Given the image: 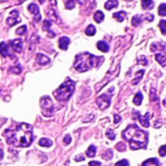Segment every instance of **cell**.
Instances as JSON below:
<instances>
[{
  "mask_svg": "<svg viewBox=\"0 0 166 166\" xmlns=\"http://www.w3.org/2000/svg\"><path fill=\"white\" fill-rule=\"evenodd\" d=\"M106 136H107L110 140H115V138H116V134H115V132L112 129H108L107 132H106Z\"/></svg>",
  "mask_w": 166,
  "mask_h": 166,
  "instance_id": "34",
  "label": "cell"
},
{
  "mask_svg": "<svg viewBox=\"0 0 166 166\" xmlns=\"http://www.w3.org/2000/svg\"><path fill=\"white\" fill-rule=\"evenodd\" d=\"M75 7V0H65V8L71 10Z\"/></svg>",
  "mask_w": 166,
  "mask_h": 166,
  "instance_id": "29",
  "label": "cell"
},
{
  "mask_svg": "<svg viewBox=\"0 0 166 166\" xmlns=\"http://www.w3.org/2000/svg\"><path fill=\"white\" fill-rule=\"evenodd\" d=\"M103 60L102 57H95L90 53H82L78 54L75 57L74 68L79 72H86L91 68L98 66Z\"/></svg>",
  "mask_w": 166,
  "mask_h": 166,
  "instance_id": "3",
  "label": "cell"
},
{
  "mask_svg": "<svg viewBox=\"0 0 166 166\" xmlns=\"http://www.w3.org/2000/svg\"><path fill=\"white\" fill-rule=\"evenodd\" d=\"M125 1H132V0H125Z\"/></svg>",
  "mask_w": 166,
  "mask_h": 166,
  "instance_id": "50",
  "label": "cell"
},
{
  "mask_svg": "<svg viewBox=\"0 0 166 166\" xmlns=\"http://www.w3.org/2000/svg\"><path fill=\"white\" fill-rule=\"evenodd\" d=\"M26 29H27V28H26V25H22V26L18 27V28L17 29L16 33H17L18 35H24V34H25Z\"/></svg>",
  "mask_w": 166,
  "mask_h": 166,
  "instance_id": "33",
  "label": "cell"
},
{
  "mask_svg": "<svg viewBox=\"0 0 166 166\" xmlns=\"http://www.w3.org/2000/svg\"><path fill=\"white\" fill-rule=\"evenodd\" d=\"M102 158L104 159H107V160L111 159V158H113V151L112 150H108L107 151H106V153H104L102 155Z\"/></svg>",
  "mask_w": 166,
  "mask_h": 166,
  "instance_id": "31",
  "label": "cell"
},
{
  "mask_svg": "<svg viewBox=\"0 0 166 166\" xmlns=\"http://www.w3.org/2000/svg\"><path fill=\"white\" fill-rule=\"evenodd\" d=\"M142 22V18L139 16H134L132 18V21H131V24L133 26H138Z\"/></svg>",
  "mask_w": 166,
  "mask_h": 166,
  "instance_id": "27",
  "label": "cell"
},
{
  "mask_svg": "<svg viewBox=\"0 0 166 166\" xmlns=\"http://www.w3.org/2000/svg\"><path fill=\"white\" fill-rule=\"evenodd\" d=\"M145 73V70H140L138 71L136 74H135V79L132 81V85H137L138 83L141 81V79L143 78V75H144Z\"/></svg>",
  "mask_w": 166,
  "mask_h": 166,
  "instance_id": "19",
  "label": "cell"
},
{
  "mask_svg": "<svg viewBox=\"0 0 166 166\" xmlns=\"http://www.w3.org/2000/svg\"><path fill=\"white\" fill-rule=\"evenodd\" d=\"M12 48L14 49V50L17 53H21L22 50V41L21 39H15L10 42Z\"/></svg>",
  "mask_w": 166,
  "mask_h": 166,
  "instance_id": "9",
  "label": "cell"
},
{
  "mask_svg": "<svg viewBox=\"0 0 166 166\" xmlns=\"http://www.w3.org/2000/svg\"><path fill=\"white\" fill-rule=\"evenodd\" d=\"M103 20H104V14L101 11H97L94 14V21L97 22V24H100Z\"/></svg>",
  "mask_w": 166,
  "mask_h": 166,
  "instance_id": "24",
  "label": "cell"
},
{
  "mask_svg": "<svg viewBox=\"0 0 166 166\" xmlns=\"http://www.w3.org/2000/svg\"><path fill=\"white\" fill-rule=\"evenodd\" d=\"M150 113L148 112V113H146V115L145 116H140L138 117V119H139V122H140V123L142 124L143 126L144 127H149L150 126Z\"/></svg>",
  "mask_w": 166,
  "mask_h": 166,
  "instance_id": "11",
  "label": "cell"
},
{
  "mask_svg": "<svg viewBox=\"0 0 166 166\" xmlns=\"http://www.w3.org/2000/svg\"><path fill=\"white\" fill-rule=\"evenodd\" d=\"M10 72L12 73H15V74H20L21 72V66H14V67H11L10 68Z\"/></svg>",
  "mask_w": 166,
  "mask_h": 166,
  "instance_id": "36",
  "label": "cell"
},
{
  "mask_svg": "<svg viewBox=\"0 0 166 166\" xmlns=\"http://www.w3.org/2000/svg\"><path fill=\"white\" fill-rule=\"evenodd\" d=\"M115 166H129V162L126 159H122L118 161V162L115 164Z\"/></svg>",
  "mask_w": 166,
  "mask_h": 166,
  "instance_id": "37",
  "label": "cell"
},
{
  "mask_svg": "<svg viewBox=\"0 0 166 166\" xmlns=\"http://www.w3.org/2000/svg\"><path fill=\"white\" fill-rule=\"evenodd\" d=\"M39 145L42 146V147L48 148V147H50L53 145V142L50 139H48V138H42V139H40V141H39Z\"/></svg>",
  "mask_w": 166,
  "mask_h": 166,
  "instance_id": "23",
  "label": "cell"
},
{
  "mask_svg": "<svg viewBox=\"0 0 166 166\" xmlns=\"http://www.w3.org/2000/svg\"><path fill=\"white\" fill-rule=\"evenodd\" d=\"M39 2H40L41 4H43V3L45 2V0H39Z\"/></svg>",
  "mask_w": 166,
  "mask_h": 166,
  "instance_id": "48",
  "label": "cell"
},
{
  "mask_svg": "<svg viewBox=\"0 0 166 166\" xmlns=\"http://www.w3.org/2000/svg\"><path fill=\"white\" fill-rule=\"evenodd\" d=\"M0 54L3 55V57H8V55H10L9 47L5 42L0 43Z\"/></svg>",
  "mask_w": 166,
  "mask_h": 166,
  "instance_id": "13",
  "label": "cell"
},
{
  "mask_svg": "<svg viewBox=\"0 0 166 166\" xmlns=\"http://www.w3.org/2000/svg\"><path fill=\"white\" fill-rule=\"evenodd\" d=\"M50 5L55 6L57 5V0H50Z\"/></svg>",
  "mask_w": 166,
  "mask_h": 166,
  "instance_id": "46",
  "label": "cell"
},
{
  "mask_svg": "<svg viewBox=\"0 0 166 166\" xmlns=\"http://www.w3.org/2000/svg\"><path fill=\"white\" fill-rule=\"evenodd\" d=\"M158 14L161 17L166 16V4L165 3L160 4V6L158 8Z\"/></svg>",
  "mask_w": 166,
  "mask_h": 166,
  "instance_id": "28",
  "label": "cell"
},
{
  "mask_svg": "<svg viewBox=\"0 0 166 166\" xmlns=\"http://www.w3.org/2000/svg\"><path fill=\"white\" fill-rule=\"evenodd\" d=\"M71 136L70 135H69V134H67L65 137H64V139H63V141H64V144H65V145H69V144H70V143H71Z\"/></svg>",
  "mask_w": 166,
  "mask_h": 166,
  "instance_id": "39",
  "label": "cell"
},
{
  "mask_svg": "<svg viewBox=\"0 0 166 166\" xmlns=\"http://www.w3.org/2000/svg\"><path fill=\"white\" fill-rule=\"evenodd\" d=\"M96 104L101 110H105L111 105V94L104 93L96 99Z\"/></svg>",
  "mask_w": 166,
  "mask_h": 166,
  "instance_id": "6",
  "label": "cell"
},
{
  "mask_svg": "<svg viewBox=\"0 0 166 166\" xmlns=\"http://www.w3.org/2000/svg\"><path fill=\"white\" fill-rule=\"evenodd\" d=\"M122 138L129 143L131 150L145 149L148 144V132L140 129L137 124H129L122 132Z\"/></svg>",
  "mask_w": 166,
  "mask_h": 166,
  "instance_id": "2",
  "label": "cell"
},
{
  "mask_svg": "<svg viewBox=\"0 0 166 166\" xmlns=\"http://www.w3.org/2000/svg\"><path fill=\"white\" fill-rule=\"evenodd\" d=\"M165 50V44L164 43H154L151 46V52H155L156 50Z\"/></svg>",
  "mask_w": 166,
  "mask_h": 166,
  "instance_id": "20",
  "label": "cell"
},
{
  "mask_svg": "<svg viewBox=\"0 0 166 166\" xmlns=\"http://www.w3.org/2000/svg\"><path fill=\"white\" fill-rule=\"evenodd\" d=\"M139 63H141V64L144 63L145 65H147V64H148V61H147L146 57H142L141 58H139Z\"/></svg>",
  "mask_w": 166,
  "mask_h": 166,
  "instance_id": "43",
  "label": "cell"
},
{
  "mask_svg": "<svg viewBox=\"0 0 166 166\" xmlns=\"http://www.w3.org/2000/svg\"><path fill=\"white\" fill-rule=\"evenodd\" d=\"M159 28L161 30V33H162L163 35L166 34V21L164 20L160 21L159 22Z\"/></svg>",
  "mask_w": 166,
  "mask_h": 166,
  "instance_id": "32",
  "label": "cell"
},
{
  "mask_svg": "<svg viewBox=\"0 0 166 166\" xmlns=\"http://www.w3.org/2000/svg\"><path fill=\"white\" fill-rule=\"evenodd\" d=\"M20 21H21V18H18V12L17 10H13L10 14V17L6 20V22L9 26H14Z\"/></svg>",
  "mask_w": 166,
  "mask_h": 166,
  "instance_id": "7",
  "label": "cell"
},
{
  "mask_svg": "<svg viewBox=\"0 0 166 166\" xmlns=\"http://www.w3.org/2000/svg\"><path fill=\"white\" fill-rule=\"evenodd\" d=\"M165 146H161L160 148H159V155H161V156H165Z\"/></svg>",
  "mask_w": 166,
  "mask_h": 166,
  "instance_id": "40",
  "label": "cell"
},
{
  "mask_svg": "<svg viewBox=\"0 0 166 166\" xmlns=\"http://www.w3.org/2000/svg\"><path fill=\"white\" fill-rule=\"evenodd\" d=\"M75 160L76 161H84L85 160V156L82 155H79L75 156Z\"/></svg>",
  "mask_w": 166,
  "mask_h": 166,
  "instance_id": "41",
  "label": "cell"
},
{
  "mask_svg": "<svg viewBox=\"0 0 166 166\" xmlns=\"http://www.w3.org/2000/svg\"><path fill=\"white\" fill-rule=\"evenodd\" d=\"M37 62L41 65H47L50 62V59L47 57V55H45L43 54H37Z\"/></svg>",
  "mask_w": 166,
  "mask_h": 166,
  "instance_id": "12",
  "label": "cell"
},
{
  "mask_svg": "<svg viewBox=\"0 0 166 166\" xmlns=\"http://www.w3.org/2000/svg\"><path fill=\"white\" fill-rule=\"evenodd\" d=\"M86 154L87 156H89V158H93V156H95V154H96V148H95V146L90 145L89 147V149L86 150Z\"/></svg>",
  "mask_w": 166,
  "mask_h": 166,
  "instance_id": "22",
  "label": "cell"
},
{
  "mask_svg": "<svg viewBox=\"0 0 166 166\" xmlns=\"http://www.w3.org/2000/svg\"><path fill=\"white\" fill-rule=\"evenodd\" d=\"M146 20L147 21H154V16L153 15H149V14H148V15H146Z\"/></svg>",
  "mask_w": 166,
  "mask_h": 166,
  "instance_id": "45",
  "label": "cell"
},
{
  "mask_svg": "<svg viewBox=\"0 0 166 166\" xmlns=\"http://www.w3.org/2000/svg\"><path fill=\"white\" fill-rule=\"evenodd\" d=\"M41 108L42 114L45 117H50L54 113V104L49 96H44L41 98Z\"/></svg>",
  "mask_w": 166,
  "mask_h": 166,
  "instance_id": "5",
  "label": "cell"
},
{
  "mask_svg": "<svg viewBox=\"0 0 166 166\" xmlns=\"http://www.w3.org/2000/svg\"><path fill=\"white\" fill-rule=\"evenodd\" d=\"M69 44H70V39H69L68 37L63 36V37H61V38H59V40H58L59 48H60L61 50H66L68 49Z\"/></svg>",
  "mask_w": 166,
  "mask_h": 166,
  "instance_id": "10",
  "label": "cell"
},
{
  "mask_svg": "<svg viewBox=\"0 0 166 166\" xmlns=\"http://www.w3.org/2000/svg\"><path fill=\"white\" fill-rule=\"evenodd\" d=\"M113 17L116 18V20L119 22L123 21L124 20H125L126 18V13L124 11H119V12H117V13H114L113 14Z\"/></svg>",
  "mask_w": 166,
  "mask_h": 166,
  "instance_id": "15",
  "label": "cell"
},
{
  "mask_svg": "<svg viewBox=\"0 0 166 166\" xmlns=\"http://www.w3.org/2000/svg\"><path fill=\"white\" fill-rule=\"evenodd\" d=\"M114 117H115V121H114V122H115V123H118L119 122H121V121H122V118L119 117V115H115Z\"/></svg>",
  "mask_w": 166,
  "mask_h": 166,
  "instance_id": "44",
  "label": "cell"
},
{
  "mask_svg": "<svg viewBox=\"0 0 166 166\" xmlns=\"http://www.w3.org/2000/svg\"><path fill=\"white\" fill-rule=\"evenodd\" d=\"M48 15H49V17L52 18L54 21H57V22L59 21V20H58V16H57V14L55 13L54 10H50V12H48Z\"/></svg>",
  "mask_w": 166,
  "mask_h": 166,
  "instance_id": "30",
  "label": "cell"
},
{
  "mask_svg": "<svg viewBox=\"0 0 166 166\" xmlns=\"http://www.w3.org/2000/svg\"><path fill=\"white\" fill-rule=\"evenodd\" d=\"M28 11L31 13V14H33V15L35 16L34 18V21H41V15H40V12H39V7L36 5L35 3H31L28 5Z\"/></svg>",
  "mask_w": 166,
  "mask_h": 166,
  "instance_id": "8",
  "label": "cell"
},
{
  "mask_svg": "<svg viewBox=\"0 0 166 166\" xmlns=\"http://www.w3.org/2000/svg\"><path fill=\"white\" fill-rule=\"evenodd\" d=\"M89 165L90 166H101V163L99 162V161H90Z\"/></svg>",
  "mask_w": 166,
  "mask_h": 166,
  "instance_id": "42",
  "label": "cell"
},
{
  "mask_svg": "<svg viewBox=\"0 0 166 166\" xmlns=\"http://www.w3.org/2000/svg\"><path fill=\"white\" fill-rule=\"evenodd\" d=\"M142 166H161L160 162L156 158H150L144 161Z\"/></svg>",
  "mask_w": 166,
  "mask_h": 166,
  "instance_id": "14",
  "label": "cell"
},
{
  "mask_svg": "<svg viewBox=\"0 0 166 166\" xmlns=\"http://www.w3.org/2000/svg\"><path fill=\"white\" fill-rule=\"evenodd\" d=\"M95 32H96V29L92 24H90L86 29V34L89 35V36H93L95 34Z\"/></svg>",
  "mask_w": 166,
  "mask_h": 166,
  "instance_id": "26",
  "label": "cell"
},
{
  "mask_svg": "<svg viewBox=\"0 0 166 166\" xmlns=\"http://www.w3.org/2000/svg\"><path fill=\"white\" fill-rule=\"evenodd\" d=\"M155 59H156V61L159 62V64L162 67L165 66V59H166L165 54H155Z\"/></svg>",
  "mask_w": 166,
  "mask_h": 166,
  "instance_id": "21",
  "label": "cell"
},
{
  "mask_svg": "<svg viewBox=\"0 0 166 166\" xmlns=\"http://www.w3.org/2000/svg\"><path fill=\"white\" fill-rule=\"evenodd\" d=\"M76 83L72 81L71 79H66V81L62 85L59 86L57 90H55L54 92V95L57 100L58 101H67L71 97L72 93L75 90Z\"/></svg>",
  "mask_w": 166,
  "mask_h": 166,
  "instance_id": "4",
  "label": "cell"
},
{
  "mask_svg": "<svg viewBox=\"0 0 166 166\" xmlns=\"http://www.w3.org/2000/svg\"><path fill=\"white\" fill-rule=\"evenodd\" d=\"M142 100H143V94L141 93V92H138V93L135 95L134 99H133V103L137 106H140L142 103Z\"/></svg>",
  "mask_w": 166,
  "mask_h": 166,
  "instance_id": "25",
  "label": "cell"
},
{
  "mask_svg": "<svg viewBox=\"0 0 166 166\" xmlns=\"http://www.w3.org/2000/svg\"><path fill=\"white\" fill-rule=\"evenodd\" d=\"M24 1V0H21V1H20V4H21Z\"/></svg>",
  "mask_w": 166,
  "mask_h": 166,
  "instance_id": "49",
  "label": "cell"
},
{
  "mask_svg": "<svg viewBox=\"0 0 166 166\" xmlns=\"http://www.w3.org/2000/svg\"><path fill=\"white\" fill-rule=\"evenodd\" d=\"M50 25H52V22H50V21H48V20L44 21V24H43V29H44V30H46V31H50Z\"/></svg>",
  "mask_w": 166,
  "mask_h": 166,
  "instance_id": "35",
  "label": "cell"
},
{
  "mask_svg": "<svg viewBox=\"0 0 166 166\" xmlns=\"http://www.w3.org/2000/svg\"><path fill=\"white\" fill-rule=\"evenodd\" d=\"M116 148H117V150H118V151H125L126 146L124 145L123 143H119V144H117Z\"/></svg>",
  "mask_w": 166,
  "mask_h": 166,
  "instance_id": "38",
  "label": "cell"
},
{
  "mask_svg": "<svg viewBox=\"0 0 166 166\" xmlns=\"http://www.w3.org/2000/svg\"><path fill=\"white\" fill-rule=\"evenodd\" d=\"M142 7L143 9H146V10H151V9L154 8V1L153 0H142Z\"/></svg>",
  "mask_w": 166,
  "mask_h": 166,
  "instance_id": "17",
  "label": "cell"
},
{
  "mask_svg": "<svg viewBox=\"0 0 166 166\" xmlns=\"http://www.w3.org/2000/svg\"><path fill=\"white\" fill-rule=\"evenodd\" d=\"M3 135L8 144L14 147L26 148L30 146L33 140L32 126L24 122L18 124L15 129H6Z\"/></svg>",
  "mask_w": 166,
  "mask_h": 166,
  "instance_id": "1",
  "label": "cell"
},
{
  "mask_svg": "<svg viewBox=\"0 0 166 166\" xmlns=\"http://www.w3.org/2000/svg\"><path fill=\"white\" fill-rule=\"evenodd\" d=\"M2 158H3V151L0 149V159H2Z\"/></svg>",
  "mask_w": 166,
  "mask_h": 166,
  "instance_id": "47",
  "label": "cell"
},
{
  "mask_svg": "<svg viewBox=\"0 0 166 166\" xmlns=\"http://www.w3.org/2000/svg\"><path fill=\"white\" fill-rule=\"evenodd\" d=\"M118 5H119L118 0H108V1L105 3V9L106 10H111V9L118 7Z\"/></svg>",
  "mask_w": 166,
  "mask_h": 166,
  "instance_id": "16",
  "label": "cell"
},
{
  "mask_svg": "<svg viewBox=\"0 0 166 166\" xmlns=\"http://www.w3.org/2000/svg\"><path fill=\"white\" fill-rule=\"evenodd\" d=\"M97 48H98V50H101V52L107 53L109 50V45L106 42H104V41H99L97 43Z\"/></svg>",
  "mask_w": 166,
  "mask_h": 166,
  "instance_id": "18",
  "label": "cell"
}]
</instances>
